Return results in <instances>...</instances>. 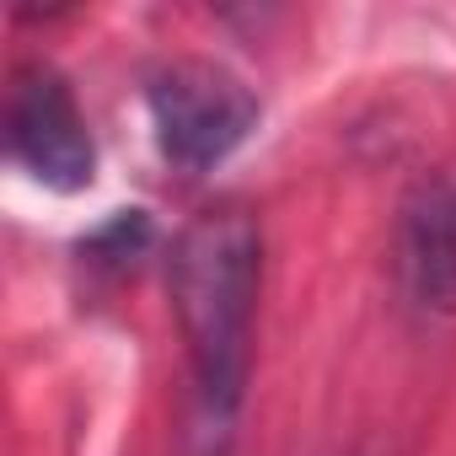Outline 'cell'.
Segmentation results:
<instances>
[{
	"instance_id": "6da1fadb",
	"label": "cell",
	"mask_w": 456,
	"mask_h": 456,
	"mask_svg": "<svg viewBox=\"0 0 456 456\" xmlns=\"http://www.w3.org/2000/svg\"><path fill=\"white\" fill-rule=\"evenodd\" d=\"M172 301L188 333L204 408L225 419L242 403L258 301V225L242 209L199 215L172 253Z\"/></svg>"
},
{
	"instance_id": "5b68a950",
	"label": "cell",
	"mask_w": 456,
	"mask_h": 456,
	"mask_svg": "<svg viewBox=\"0 0 456 456\" xmlns=\"http://www.w3.org/2000/svg\"><path fill=\"white\" fill-rule=\"evenodd\" d=\"M360 456H387V451H360Z\"/></svg>"
},
{
	"instance_id": "3957f363",
	"label": "cell",
	"mask_w": 456,
	"mask_h": 456,
	"mask_svg": "<svg viewBox=\"0 0 456 456\" xmlns=\"http://www.w3.org/2000/svg\"><path fill=\"white\" fill-rule=\"evenodd\" d=\"M6 134H12V156L60 193H76L92 183L97 151H92V129L70 97V86L54 70H28L12 86V113H6Z\"/></svg>"
},
{
	"instance_id": "7a4b0ae2",
	"label": "cell",
	"mask_w": 456,
	"mask_h": 456,
	"mask_svg": "<svg viewBox=\"0 0 456 456\" xmlns=\"http://www.w3.org/2000/svg\"><path fill=\"white\" fill-rule=\"evenodd\" d=\"M151 124L161 140V156L204 172L220 156H232L253 124H258V97L220 65L204 60H177L151 76Z\"/></svg>"
},
{
	"instance_id": "277c9868",
	"label": "cell",
	"mask_w": 456,
	"mask_h": 456,
	"mask_svg": "<svg viewBox=\"0 0 456 456\" xmlns=\"http://www.w3.org/2000/svg\"><path fill=\"white\" fill-rule=\"evenodd\" d=\"M397 285L413 312H456V183H424L397 225Z\"/></svg>"
}]
</instances>
